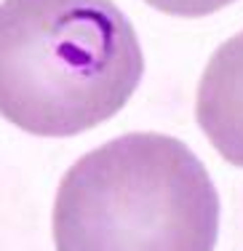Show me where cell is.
I'll return each instance as SVG.
<instances>
[{"label":"cell","mask_w":243,"mask_h":251,"mask_svg":"<svg viewBox=\"0 0 243 251\" xmlns=\"http://www.w3.org/2000/svg\"><path fill=\"white\" fill-rule=\"evenodd\" d=\"M145 75V53L112 0L0 3V118L62 139L115 118Z\"/></svg>","instance_id":"1"},{"label":"cell","mask_w":243,"mask_h":251,"mask_svg":"<svg viewBox=\"0 0 243 251\" xmlns=\"http://www.w3.org/2000/svg\"><path fill=\"white\" fill-rule=\"evenodd\" d=\"M222 201L182 139L134 131L99 145L56 187V251H214Z\"/></svg>","instance_id":"2"},{"label":"cell","mask_w":243,"mask_h":251,"mask_svg":"<svg viewBox=\"0 0 243 251\" xmlns=\"http://www.w3.org/2000/svg\"><path fill=\"white\" fill-rule=\"evenodd\" d=\"M195 121L211 147L243 169V29L206 64L195 94Z\"/></svg>","instance_id":"3"},{"label":"cell","mask_w":243,"mask_h":251,"mask_svg":"<svg viewBox=\"0 0 243 251\" xmlns=\"http://www.w3.org/2000/svg\"><path fill=\"white\" fill-rule=\"evenodd\" d=\"M155 11L169 16H179V19H200V16L217 14V11L227 8L235 0H145Z\"/></svg>","instance_id":"4"}]
</instances>
